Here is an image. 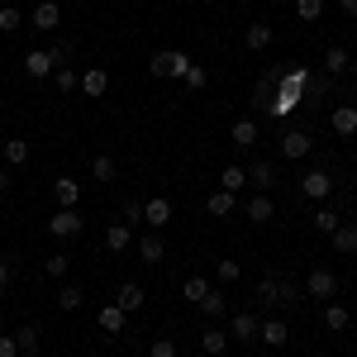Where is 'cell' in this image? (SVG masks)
I'll list each match as a JSON object with an SVG mask.
<instances>
[{"label": "cell", "instance_id": "6da1fadb", "mask_svg": "<svg viewBox=\"0 0 357 357\" xmlns=\"http://www.w3.org/2000/svg\"><path fill=\"white\" fill-rule=\"evenodd\" d=\"M148 67H153V77H158V82H172V77H186V72H191V57L176 53V48H167V53H153Z\"/></svg>", "mask_w": 357, "mask_h": 357}, {"label": "cell", "instance_id": "7a4b0ae2", "mask_svg": "<svg viewBox=\"0 0 357 357\" xmlns=\"http://www.w3.org/2000/svg\"><path fill=\"white\" fill-rule=\"evenodd\" d=\"M305 296H310V301H338V276L329 272V267H314V272L305 276Z\"/></svg>", "mask_w": 357, "mask_h": 357}, {"label": "cell", "instance_id": "3957f363", "mask_svg": "<svg viewBox=\"0 0 357 357\" xmlns=\"http://www.w3.org/2000/svg\"><path fill=\"white\" fill-rule=\"evenodd\" d=\"M301 195L305 200H329L333 195V176L324 172V167H310V172L301 176Z\"/></svg>", "mask_w": 357, "mask_h": 357}, {"label": "cell", "instance_id": "277c9868", "mask_svg": "<svg viewBox=\"0 0 357 357\" xmlns=\"http://www.w3.org/2000/svg\"><path fill=\"white\" fill-rule=\"evenodd\" d=\"M310 153H314V134H310V129H291V134L281 138V158H286V162H301Z\"/></svg>", "mask_w": 357, "mask_h": 357}, {"label": "cell", "instance_id": "5b68a950", "mask_svg": "<svg viewBox=\"0 0 357 357\" xmlns=\"http://www.w3.org/2000/svg\"><path fill=\"white\" fill-rule=\"evenodd\" d=\"M257 324H262V314L238 310V314L229 319V338H234V343H257Z\"/></svg>", "mask_w": 357, "mask_h": 357}, {"label": "cell", "instance_id": "8992f818", "mask_svg": "<svg viewBox=\"0 0 357 357\" xmlns=\"http://www.w3.org/2000/svg\"><path fill=\"white\" fill-rule=\"evenodd\" d=\"M329 129H333L338 138H353V134H357V105H353V100L333 105V114H329Z\"/></svg>", "mask_w": 357, "mask_h": 357}, {"label": "cell", "instance_id": "52a82bcc", "mask_svg": "<svg viewBox=\"0 0 357 357\" xmlns=\"http://www.w3.org/2000/svg\"><path fill=\"white\" fill-rule=\"evenodd\" d=\"M82 215H77V210H57L53 220H48V234H53V238H77V234H82Z\"/></svg>", "mask_w": 357, "mask_h": 357}, {"label": "cell", "instance_id": "ba28073f", "mask_svg": "<svg viewBox=\"0 0 357 357\" xmlns=\"http://www.w3.org/2000/svg\"><path fill=\"white\" fill-rule=\"evenodd\" d=\"M257 338H262L267 348H286V338H291V324H286V319H276V314H267V319L257 324Z\"/></svg>", "mask_w": 357, "mask_h": 357}, {"label": "cell", "instance_id": "9c48e42d", "mask_svg": "<svg viewBox=\"0 0 357 357\" xmlns=\"http://www.w3.org/2000/svg\"><path fill=\"white\" fill-rule=\"evenodd\" d=\"M53 200H57V210H77V200H82V181H77V176H57V181H53Z\"/></svg>", "mask_w": 357, "mask_h": 357}, {"label": "cell", "instance_id": "30bf717a", "mask_svg": "<svg viewBox=\"0 0 357 357\" xmlns=\"http://www.w3.org/2000/svg\"><path fill=\"white\" fill-rule=\"evenodd\" d=\"M29 24L33 29H57L62 24V5H57V0H38L33 15H29Z\"/></svg>", "mask_w": 357, "mask_h": 357}, {"label": "cell", "instance_id": "8fae6325", "mask_svg": "<svg viewBox=\"0 0 357 357\" xmlns=\"http://www.w3.org/2000/svg\"><path fill=\"white\" fill-rule=\"evenodd\" d=\"M105 91H110V72H105V67H86V72H82V96L100 100Z\"/></svg>", "mask_w": 357, "mask_h": 357}, {"label": "cell", "instance_id": "7c38bea8", "mask_svg": "<svg viewBox=\"0 0 357 357\" xmlns=\"http://www.w3.org/2000/svg\"><path fill=\"white\" fill-rule=\"evenodd\" d=\"M172 220V200L167 195H153V200H143V224H153V234Z\"/></svg>", "mask_w": 357, "mask_h": 357}, {"label": "cell", "instance_id": "4fadbf2b", "mask_svg": "<svg viewBox=\"0 0 357 357\" xmlns=\"http://www.w3.org/2000/svg\"><path fill=\"white\" fill-rule=\"evenodd\" d=\"M305 105V96H296V91H281V86H276V96H272V105H267V114H272V119H286V114H296Z\"/></svg>", "mask_w": 357, "mask_h": 357}, {"label": "cell", "instance_id": "5bb4252c", "mask_svg": "<svg viewBox=\"0 0 357 357\" xmlns=\"http://www.w3.org/2000/svg\"><path fill=\"white\" fill-rule=\"evenodd\" d=\"M229 138H234V148H257L262 129H257V119H234L229 124Z\"/></svg>", "mask_w": 357, "mask_h": 357}, {"label": "cell", "instance_id": "9a60e30c", "mask_svg": "<svg viewBox=\"0 0 357 357\" xmlns=\"http://www.w3.org/2000/svg\"><path fill=\"white\" fill-rule=\"evenodd\" d=\"M24 72L33 77V82H43V77H53V57H48V48H33V53H24Z\"/></svg>", "mask_w": 357, "mask_h": 357}, {"label": "cell", "instance_id": "2e32d148", "mask_svg": "<svg viewBox=\"0 0 357 357\" xmlns=\"http://www.w3.org/2000/svg\"><path fill=\"white\" fill-rule=\"evenodd\" d=\"M272 38H276L272 24H248L243 29V48H248V53H267V48H272Z\"/></svg>", "mask_w": 357, "mask_h": 357}, {"label": "cell", "instance_id": "e0dca14e", "mask_svg": "<svg viewBox=\"0 0 357 357\" xmlns=\"http://www.w3.org/2000/svg\"><path fill=\"white\" fill-rule=\"evenodd\" d=\"M248 186H257L262 195H272V186H276V167L262 158V162H252L248 167Z\"/></svg>", "mask_w": 357, "mask_h": 357}, {"label": "cell", "instance_id": "ac0fdd59", "mask_svg": "<svg viewBox=\"0 0 357 357\" xmlns=\"http://www.w3.org/2000/svg\"><path fill=\"white\" fill-rule=\"evenodd\" d=\"M143 301H148V296H143V286H138V281H124V286L114 291V305H119L124 314H134V310H143Z\"/></svg>", "mask_w": 357, "mask_h": 357}, {"label": "cell", "instance_id": "d6986e66", "mask_svg": "<svg viewBox=\"0 0 357 357\" xmlns=\"http://www.w3.org/2000/svg\"><path fill=\"white\" fill-rule=\"evenodd\" d=\"M105 248H110V252H129V248H134V229L124 220H114L110 229H105Z\"/></svg>", "mask_w": 357, "mask_h": 357}, {"label": "cell", "instance_id": "ffe728a7", "mask_svg": "<svg viewBox=\"0 0 357 357\" xmlns=\"http://www.w3.org/2000/svg\"><path fill=\"white\" fill-rule=\"evenodd\" d=\"M257 305H262L267 314L281 310V281H276V276H262V281H257Z\"/></svg>", "mask_w": 357, "mask_h": 357}, {"label": "cell", "instance_id": "44dd1931", "mask_svg": "<svg viewBox=\"0 0 357 357\" xmlns=\"http://www.w3.org/2000/svg\"><path fill=\"white\" fill-rule=\"evenodd\" d=\"M96 319H100V329L110 333V338H119V333H124V324H129V314H124V310H119V305H105V310H100V314H96Z\"/></svg>", "mask_w": 357, "mask_h": 357}, {"label": "cell", "instance_id": "7402d4cb", "mask_svg": "<svg viewBox=\"0 0 357 357\" xmlns=\"http://www.w3.org/2000/svg\"><path fill=\"white\" fill-rule=\"evenodd\" d=\"M200 348H205L210 357H220L224 348H229V329H220V324H205V329H200Z\"/></svg>", "mask_w": 357, "mask_h": 357}, {"label": "cell", "instance_id": "603a6c76", "mask_svg": "<svg viewBox=\"0 0 357 357\" xmlns=\"http://www.w3.org/2000/svg\"><path fill=\"white\" fill-rule=\"evenodd\" d=\"M0 158H5V167H24L29 162V138H5L0 143Z\"/></svg>", "mask_w": 357, "mask_h": 357}, {"label": "cell", "instance_id": "cb8c5ba5", "mask_svg": "<svg viewBox=\"0 0 357 357\" xmlns=\"http://www.w3.org/2000/svg\"><path fill=\"white\" fill-rule=\"evenodd\" d=\"M348 67H353V53H348V48H338V43H333L329 53H324V77H343V72H348Z\"/></svg>", "mask_w": 357, "mask_h": 357}, {"label": "cell", "instance_id": "d4e9b609", "mask_svg": "<svg viewBox=\"0 0 357 357\" xmlns=\"http://www.w3.org/2000/svg\"><path fill=\"white\" fill-rule=\"evenodd\" d=\"M272 215H276V205H272V195H252V200H248V220L252 224H272Z\"/></svg>", "mask_w": 357, "mask_h": 357}, {"label": "cell", "instance_id": "484cf974", "mask_svg": "<svg viewBox=\"0 0 357 357\" xmlns=\"http://www.w3.org/2000/svg\"><path fill=\"white\" fill-rule=\"evenodd\" d=\"M138 257L148 262V267H158V262H167V248L158 234H148V238H138Z\"/></svg>", "mask_w": 357, "mask_h": 357}, {"label": "cell", "instance_id": "4316f807", "mask_svg": "<svg viewBox=\"0 0 357 357\" xmlns=\"http://www.w3.org/2000/svg\"><path fill=\"white\" fill-rule=\"evenodd\" d=\"M348 324H353V314H348V305H338V301H329V305H324V329L343 333Z\"/></svg>", "mask_w": 357, "mask_h": 357}, {"label": "cell", "instance_id": "83f0119b", "mask_svg": "<svg viewBox=\"0 0 357 357\" xmlns=\"http://www.w3.org/2000/svg\"><path fill=\"white\" fill-rule=\"evenodd\" d=\"M234 205H238V200H234V191H215L210 200H205V210H210L215 220H229V215H234Z\"/></svg>", "mask_w": 357, "mask_h": 357}, {"label": "cell", "instance_id": "f1b7e54d", "mask_svg": "<svg viewBox=\"0 0 357 357\" xmlns=\"http://www.w3.org/2000/svg\"><path fill=\"white\" fill-rule=\"evenodd\" d=\"M200 310H205V319H224V314H229V296H224V291H205Z\"/></svg>", "mask_w": 357, "mask_h": 357}, {"label": "cell", "instance_id": "f546056e", "mask_svg": "<svg viewBox=\"0 0 357 357\" xmlns=\"http://www.w3.org/2000/svg\"><path fill=\"white\" fill-rule=\"evenodd\" d=\"M329 238H333V248H338V252H357V224L343 220V224L329 234Z\"/></svg>", "mask_w": 357, "mask_h": 357}, {"label": "cell", "instance_id": "4dcf8cb0", "mask_svg": "<svg viewBox=\"0 0 357 357\" xmlns=\"http://www.w3.org/2000/svg\"><path fill=\"white\" fill-rule=\"evenodd\" d=\"M82 301H86V291H82V286H57V310H62V314L82 310Z\"/></svg>", "mask_w": 357, "mask_h": 357}, {"label": "cell", "instance_id": "1f68e13d", "mask_svg": "<svg viewBox=\"0 0 357 357\" xmlns=\"http://www.w3.org/2000/svg\"><path fill=\"white\" fill-rule=\"evenodd\" d=\"M15 348H20V357H38V329L33 324L15 329Z\"/></svg>", "mask_w": 357, "mask_h": 357}, {"label": "cell", "instance_id": "d6a6232c", "mask_svg": "<svg viewBox=\"0 0 357 357\" xmlns=\"http://www.w3.org/2000/svg\"><path fill=\"white\" fill-rule=\"evenodd\" d=\"M248 186V167H224L220 172V191H243Z\"/></svg>", "mask_w": 357, "mask_h": 357}, {"label": "cell", "instance_id": "836d02e7", "mask_svg": "<svg viewBox=\"0 0 357 357\" xmlns=\"http://www.w3.org/2000/svg\"><path fill=\"white\" fill-rule=\"evenodd\" d=\"M205 291H210V281H205V276H186V281H181V296H186V301H191V305H200V301H205Z\"/></svg>", "mask_w": 357, "mask_h": 357}, {"label": "cell", "instance_id": "e575fe53", "mask_svg": "<svg viewBox=\"0 0 357 357\" xmlns=\"http://www.w3.org/2000/svg\"><path fill=\"white\" fill-rule=\"evenodd\" d=\"M314 229H319V234H333V229H338V224H343V215H338V210H329V205H319V210H314Z\"/></svg>", "mask_w": 357, "mask_h": 357}, {"label": "cell", "instance_id": "d590c367", "mask_svg": "<svg viewBox=\"0 0 357 357\" xmlns=\"http://www.w3.org/2000/svg\"><path fill=\"white\" fill-rule=\"evenodd\" d=\"M329 91H333V77H310V86H305V100H329Z\"/></svg>", "mask_w": 357, "mask_h": 357}, {"label": "cell", "instance_id": "8d00e7d4", "mask_svg": "<svg viewBox=\"0 0 357 357\" xmlns=\"http://www.w3.org/2000/svg\"><path fill=\"white\" fill-rule=\"evenodd\" d=\"M272 96H276V77H262V82L252 86V105H257V110H267Z\"/></svg>", "mask_w": 357, "mask_h": 357}, {"label": "cell", "instance_id": "74e56055", "mask_svg": "<svg viewBox=\"0 0 357 357\" xmlns=\"http://www.w3.org/2000/svg\"><path fill=\"white\" fill-rule=\"evenodd\" d=\"M48 57H53V67H67V62L77 57V43H72V38H57L53 48H48Z\"/></svg>", "mask_w": 357, "mask_h": 357}, {"label": "cell", "instance_id": "f35d334b", "mask_svg": "<svg viewBox=\"0 0 357 357\" xmlns=\"http://www.w3.org/2000/svg\"><path fill=\"white\" fill-rule=\"evenodd\" d=\"M305 301V286L301 281H281V310H296Z\"/></svg>", "mask_w": 357, "mask_h": 357}, {"label": "cell", "instance_id": "ab89813d", "mask_svg": "<svg viewBox=\"0 0 357 357\" xmlns=\"http://www.w3.org/2000/svg\"><path fill=\"white\" fill-rule=\"evenodd\" d=\"M20 24H24V15L15 5H0V33H20Z\"/></svg>", "mask_w": 357, "mask_h": 357}, {"label": "cell", "instance_id": "60d3db41", "mask_svg": "<svg viewBox=\"0 0 357 357\" xmlns=\"http://www.w3.org/2000/svg\"><path fill=\"white\" fill-rule=\"evenodd\" d=\"M324 15V0H296V20H305V24H314Z\"/></svg>", "mask_w": 357, "mask_h": 357}, {"label": "cell", "instance_id": "b9f144b4", "mask_svg": "<svg viewBox=\"0 0 357 357\" xmlns=\"http://www.w3.org/2000/svg\"><path fill=\"white\" fill-rule=\"evenodd\" d=\"M53 86H57V91H77V86H82L77 67H57V72H53Z\"/></svg>", "mask_w": 357, "mask_h": 357}, {"label": "cell", "instance_id": "7bdbcfd3", "mask_svg": "<svg viewBox=\"0 0 357 357\" xmlns=\"http://www.w3.org/2000/svg\"><path fill=\"white\" fill-rule=\"evenodd\" d=\"M91 176H96V181H114V158L110 153H100V158L91 162Z\"/></svg>", "mask_w": 357, "mask_h": 357}, {"label": "cell", "instance_id": "ee69618b", "mask_svg": "<svg viewBox=\"0 0 357 357\" xmlns=\"http://www.w3.org/2000/svg\"><path fill=\"white\" fill-rule=\"evenodd\" d=\"M215 276H220L224 286H234V281H238V276H243V267H238V262H234V257H220V267H215Z\"/></svg>", "mask_w": 357, "mask_h": 357}, {"label": "cell", "instance_id": "f6af8a7d", "mask_svg": "<svg viewBox=\"0 0 357 357\" xmlns=\"http://www.w3.org/2000/svg\"><path fill=\"white\" fill-rule=\"evenodd\" d=\"M181 82L191 86V91H205V86H210V72H205V67H195V62H191V72H186Z\"/></svg>", "mask_w": 357, "mask_h": 357}, {"label": "cell", "instance_id": "bcb514c9", "mask_svg": "<svg viewBox=\"0 0 357 357\" xmlns=\"http://www.w3.org/2000/svg\"><path fill=\"white\" fill-rule=\"evenodd\" d=\"M119 215H124V224L134 229V224L143 220V200H124V210H119Z\"/></svg>", "mask_w": 357, "mask_h": 357}, {"label": "cell", "instance_id": "7dc6e473", "mask_svg": "<svg viewBox=\"0 0 357 357\" xmlns=\"http://www.w3.org/2000/svg\"><path fill=\"white\" fill-rule=\"evenodd\" d=\"M43 272L48 276H67V252H53V257L43 262Z\"/></svg>", "mask_w": 357, "mask_h": 357}, {"label": "cell", "instance_id": "c3c4849f", "mask_svg": "<svg viewBox=\"0 0 357 357\" xmlns=\"http://www.w3.org/2000/svg\"><path fill=\"white\" fill-rule=\"evenodd\" d=\"M148 357H176V343L172 338H153V353Z\"/></svg>", "mask_w": 357, "mask_h": 357}, {"label": "cell", "instance_id": "681fc988", "mask_svg": "<svg viewBox=\"0 0 357 357\" xmlns=\"http://www.w3.org/2000/svg\"><path fill=\"white\" fill-rule=\"evenodd\" d=\"M0 357H20V348H15V333H0Z\"/></svg>", "mask_w": 357, "mask_h": 357}, {"label": "cell", "instance_id": "f907efd6", "mask_svg": "<svg viewBox=\"0 0 357 357\" xmlns=\"http://www.w3.org/2000/svg\"><path fill=\"white\" fill-rule=\"evenodd\" d=\"M10 272H15V267H10V257H0V286L10 281Z\"/></svg>", "mask_w": 357, "mask_h": 357}, {"label": "cell", "instance_id": "816d5d0a", "mask_svg": "<svg viewBox=\"0 0 357 357\" xmlns=\"http://www.w3.org/2000/svg\"><path fill=\"white\" fill-rule=\"evenodd\" d=\"M10 181H15V176H10V167H0V191H10Z\"/></svg>", "mask_w": 357, "mask_h": 357}, {"label": "cell", "instance_id": "f5cc1de1", "mask_svg": "<svg viewBox=\"0 0 357 357\" xmlns=\"http://www.w3.org/2000/svg\"><path fill=\"white\" fill-rule=\"evenodd\" d=\"M343 15H353V20H357V0H343Z\"/></svg>", "mask_w": 357, "mask_h": 357}, {"label": "cell", "instance_id": "db71d44e", "mask_svg": "<svg viewBox=\"0 0 357 357\" xmlns=\"http://www.w3.org/2000/svg\"><path fill=\"white\" fill-rule=\"evenodd\" d=\"M348 72H353V82H357V57H353V67H348Z\"/></svg>", "mask_w": 357, "mask_h": 357}, {"label": "cell", "instance_id": "11a10c76", "mask_svg": "<svg viewBox=\"0 0 357 357\" xmlns=\"http://www.w3.org/2000/svg\"><path fill=\"white\" fill-rule=\"evenodd\" d=\"M138 357H148V353H138Z\"/></svg>", "mask_w": 357, "mask_h": 357}, {"label": "cell", "instance_id": "9f6ffc18", "mask_svg": "<svg viewBox=\"0 0 357 357\" xmlns=\"http://www.w3.org/2000/svg\"><path fill=\"white\" fill-rule=\"evenodd\" d=\"M353 167H357V162H353Z\"/></svg>", "mask_w": 357, "mask_h": 357}]
</instances>
